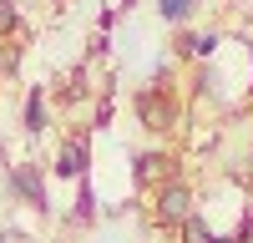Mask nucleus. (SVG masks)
I'll use <instances>...</instances> for the list:
<instances>
[{"label":"nucleus","mask_w":253,"mask_h":243,"mask_svg":"<svg viewBox=\"0 0 253 243\" xmlns=\"http://www.w3.org/2000/svg\"><path fill=\"white\" fill-rule=\"evenodd\" d=\"M137 117H142V127H152V132H162V127H172V122H177V101L167 96L162 81H152V86L137 96Z\"/></svg>","instance_id":"1"},{"label":"nucleus","mask_w":253,"mask_h":243,"mask_svg":"<svg viewBox=\"0 0 253 243\" xmlns=\"http://www.w3.org/2000/svg\"><path fill=\"white\" fill-rule=\"evenodd\" d=\"M10 193L20 202H31L36 213H51V198H46V177H41L36 162H15L10 167Z\"/></svg>","instance_id":"2"},{"label":"nucleus","mask_w":253,"mask_h":243,"mask_svg":"<svg viewBox=\"0 0 253 243\" xmlns=\"http://www.w3.org/2000/svg\"><path fill=\"white\" fill-rule=\"evenodd\" d=\"M86 167H91V142H86V132L81 137H66L61 142V152H56V177H86Z\"/></svg>","instance_id":"3"},{"label":"nucleus","mask_w":253,"mask_h":243,"mask_svg":"<svg viewBox=\"0 0 253 243\" xmlns=\"http://www.w3.org/2000/svg\"><path fill=\"white\" fill-rule=\"evenodd\" d=\"M157 218L162 223H187L193 218V193H187L182 182H167V188L157 193Z\"/></svg>","instance_id":"4"},{"label":"nucleus","mask_w":253,"mask_h":243,"mask_svg":"<svg viewBox=\"0 0 253 243\" xmlns=\"http://www.w3.org/2000/svg\"><path fill=\"white\" fill-rule=\"evenodd\" d=\"M26 132L31 137L46 132V86H31V96H26Z\"/></svg>","instance_id":"5"},{"label":"nucleus","mask_w":253,"mask_h":243,"mask_svg":"<svg viewBox=\"0 0 253 243\" xmlns=\"http://www.w3.org/2000/svg\"><path fill=\"white\" fill-rule=\"evenodd\" d=\"M71 218H76V223H91V218H96V193H91L86 177H81V188H76V208H71Z\"/></svg>","instance_id":"6"},{"label":"nucleus","mask_w":253,"mask_h":243,"mask_svg":"<svg viewBox=\"0 0 253 243\" xmlns=\"http://www.w3.org/2000/svg\"><path fill=\"white\" fill-rule=\"evenodd\" d=\"M193 5L198 0H157V15L167 20V26H182V20L193 15Z\"/></svg>","instance_id":"7"},{"label":"nucleus","mask_w":253,"mask_h":243,"mask_svg":"<svg viewBox=\"0 0 253 243\" xmlns=\"http://www.w3.org/2000/svg\"><path fill=\"white\" fill-rule=\"evenodd\" d=\"M162 172H167V157H162V152H142V157H137V182L162 177Z\"/></svg>","instance_id":"8"},{"label":"nucleus","mask_w":253,"mask_h":243,"mask_svg":"<svg viewBox=\"0 0 253 243\" xmlns=\"http://www.w3.org/2000/svg\"><path fill=\"white\" fill-rule=\"evenodd\" d=\"M20 26V10H15V0H0V36H10Z\"/></svg>","instance_id":"9"},{"label":"nucleus","mask_w":253,"mask_h":243,"mask_svg":"<svg viewBox=\"0 0 253 243\" xmlns=\"http://www.w3.org/2000/svg\"><path fill=\"white\" fill-rule=\"evenodd\" d=\"M122 5H132V0H122Z\"/></svg>","instance_id":"10"}]
</instances>
